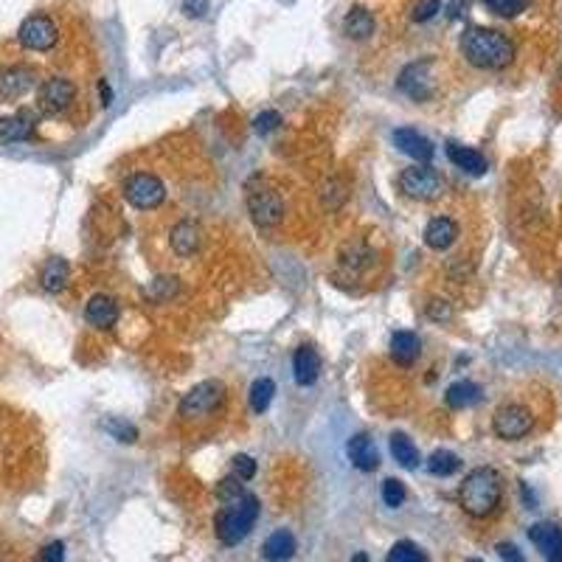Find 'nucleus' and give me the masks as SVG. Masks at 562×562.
Instances as JSON below:
<instances>
[{"label":"nucleus","instance_id":"1","mask_svg":"<svg viewBox=\"0 0 562 562\" xmlns=\"http://www.w3.org/2000/svg\"><path fill=\"white\" fill-rule=\"evenodd\" d=\"M461 54L478 71H503L515 60V43L507 34L487 26H470L461 34Z\"/></svg>","mask_w":562,"mask_h":562},{"label":"nucleus","instance_id":"2","mask_svg":"<svg viewBox=\"0 0 562 562\" xmlns=\"http://www.w3.org/2000/svg\"><path fill=\"white\" fill-rule=\"evenodd\" d=\"M503 498V478L492 467H475L464 475L458 487V503L470 517H490L498 512Z\"/></svg>","mask_w":562,"mask_h":562},{"label":"nucleus","instance_id":"3","mask_svg":"<svg viewBox=\"0 0 562 562\" xmlns=\"http://www.w3.org/2000/svg\"><path fill=\"white\" fill-rule=\"evenodd\" d=\"M259 517V498L256 495H245L237 503H225L214 520V532L220 542L225 546H237L250 532H254V523Z\"/></svg>","mask_w":562,"mask_h":562},{"label":"nucleus","instance_id":"4","mask_svg":"<svg viewBox=\"0 0 562 562\" xmlns=\"http://www.w3.org/2000/svg\"><path fill=\"white\" fill-rule=\"evenodd\" d=\"M228 402V389L220 380H203L195 389H189L178 405V416L183 422H203L217 416Z\"/></svg>","mask_w":562,"mask_h":562},{"label":"nucleus","instance_id":"5","mask_svg":"<svg viewBox=\"0 0 562 562\" xmlns=\"http://www.w3.org/2000/svg\"><path fill=\"white\" fill-rule=\"evenodd\" d=\"M247 211L259 228H276L284 220V197L279 195L276 186L256 178L247 183Z\"/></svg>","mask_w":562,"mask_h":562},{"label":"nucleus","instance_id":"6","mask_svg":"<svg viewBox=\"0 0 562 562\" xmlns=\"http://www.w3.org/2000/svg\"><path fill=\"white\" fill-rule=\"evenodd\" d=\"M397 186L405 197L416 203H433L444 195V178L431 164H416V166L402 169Z\"/></svg>","mask_w":562,"mask_h":562},{"label":"nucleus","instance_id":"7","mask_svg":"<svg viewBox=\"0 0 562 562\" xmlns=\"http://www.w3.org/2000/svg\"><path fill=\"white\" fill-rule=\"evenodd\" d=\"M122 195H124V200L132 208L155 211V208H161L164 200H166V186H164V180L158 178V174H152V172H135V174H130V178L122 183Z\"/></svg>","mask_w":562,"mask_h":562},{"label":"nucleus","instance_id":"8","mask_svg":"<svg viewBox=\"0 0 562 562\" xmlns=\"http://www.w3.org/2000/svg\"><path fill=\"white\" fill-rule=\"evenodd\" d=\"M492 431L503 441H520L534 431V414L532 408H526V405L520 402H507L495 411Z\"/></svg>","mask_w":562,"mask_h":562},{"label":"nucleus","instance_id":"9","mask_svg":"<svg viewBox=\"0 0 562 562\" xmlns=\"http://www.w3.org/2000/svg\"><path fill=\"white\" fill-rule=\"evenodd\" d=\"M433 60H416L411 65H405L397 76V88L399 93L408 96L411 102H431L436 96V82H433Z\"/></svg>","mask_w":562,"mask_h":562},{"label":"nucleus","instance_id":"10","mask_svg":"<svg viewBox=\"0 0 562 562\" xmlns=\"http://www.w3.org/2000/svg\"><path fill=\"white\" fill-rule=\"evenodd\" d=\"M76 102V85L65 76H51L40 85V93H37V110L43 115H63L73 107Z\"/></svg>","mask_w":562,"mask_h":562},{"label":"nucleus","instance_id":"11","mask_svg":"<svg viewBox=\"0 0 562 562\" xmlns=\"http://www.w3.org/2000/svg\"><path fill=\"white\" fill-rule=\"evenodd\" d=\"M17 40L29 51H51L60 40V29L48 14H31L17 29Z\"/></svg>","mask_w":562,"mask_h":562},{"label":"nucleus","instance_id":"12","mask_svg":"<svg viewBox=\"0 0 562 562\" xmlns=\"http://www.w3.org/2000/svg\"><path fill=\"white\" fill-rule=\"evenodd\" d=\"M338 267L346 276H363L365 270L374 267V250L363 239H348L343 242L340 254H338Z\"/></svg>","mask_w":562,"mask_h":562},{"label":"nucleus","instance_id":"13","mask_svg":"<svg viewBox=\"0 0 562 562\" xmlns=\"http://www.w3.org/2000/svg\"><path fill=\"white\" fill-rule=\"evenodd\" d=\"M37 85V71L29 65H9L0 71V99L14 102Z\"/></svg>","mask_w":562,"mask_h":562},{"label":"nucleus","instance_id":"14","mask_svg":"<svg viewBox=\"0 0 562 562\" xmlns=\"http://www.w3.org/2000/svg\"><path fill=\"white\" fill-rule=\"evenodd\" d=\"M37 132V113L31 110H17L12 115L0 119V144H21L34 138Z\"/></svg>","mask_w":562,"mask_h":562},{"label":"nucleus","instance_id":"15","mask_svg":"<svg viewBox=\"0 0 562 562\" xmlns=\"http://www.w3.org/2000/svg\"><path fill=\"white\" fill-rule=\"evenodd\" d=\"M394 144L399 147V152H405L416 164H431L436 155V147L431 144V138H424V135L414 127L394 130Z\"/></svg>","mask_w":562,"mask_h":562},{"label":"nucleus","instance_id":"16","mask_svg":"<svg viewBox=\"0 0 562 562\" xmlns=\"http://www.w3.org/2000/svg\"><path fill=\"white\" fill-rule=\"evenodd\" d=\"M169 245H172V250H174V254H178L180 259L195 256L197 250H200V245H203V228H200L195 220H180L178 225L172 228Z\"/></svg>","mask_w":562,"mask_h":562},{"label":"nucleus","instance_id":"17","mask_svg":"<svg viewBox=\"0 0 562 562\" xmlns=\"http://www.w3.org/2000/svg\"><path fill=\"white\" fill-rule=\"evenodd\" d=\"M529 540L542 551V557L549 562H562V529L557 523H549V520L534 523L529 529Z\"/></svg>","mask_w":562,"mask_h":562},{"label":"nucleus","instance_id":"18","mask_svg":"<svg viewBox=\"0 0 562 562\" xmlns=\"http://www.w3.org/2000/svg\"><path fill=\"white\" fill-rule=\"evenodd\" d=\"M85 318L96 329H113L115 323H119V318H122L119 301H115L113 296H105V293L93 296L88 301V306H85Z\"/></svg>","mask_w":562,"mask_h":562},{"label":"nucleus","instance_id":"19","mask_svg":"<svg viewBox=\"0 0 562 562\" xmlns=\"http://www.w3.org/2000/svg\"><path fill=\"white\" fill-rule=\"evenodd\" d=\"M346 453H348V461H352L360 473H374L380 467V453L368 433H357L348 439Z\"/></svg>","mask_w":562,"mask_h":562},{"label":"nucleus","instance_id":"20","mask_svg":"<svg viewBox=\"0 0 562 562\" xmlns=\"http://www.w3.org/2000/svg\"><path fill=\"white\" fill-rule=\"evenodd\" d=\"M424 245H428L431 250H448L456 245L458 239V222L453 217H433L428 225H424Z\"/></svg>","mask_w":562,"mask_h":562},{"label":"nucleus","instance_id":"21","mask_svg":"<svg viewBox=\"0 0 562 562\" xmlns=\"http://www.w3.org/2000/svg\"><path fill=\"white\" fill-rule=\"evenodd\" d=\"M293 377L301 389H309L315 385L321 377V355L315 352L313 346H298L293 355Z\"/></svg>","mask_w":562,"mask_h":562},{"label":"nucleus","instance_id":"22","mask_svg":"<svg viewBox=\"0 0 562 562\" xmlns=\"http://www.w3.org/2000/svg\"><path fill=\"white\" fill-rule=\"evenodd\" d=\"M448 158H450V164H453L456 169L467 172V174H475V178H481V174H487V169H490L487 158H483V155H481L478 149H473V147H461V144H456V141L448 144Z\"/></svg>","mask_w":562,"mask_h":562},{"label":"nucleus","instance_id":"23","mask_svg":"<svg viewBox=\"0 0 562 562\" xmlns=\"http://www.w3.org/2000/svg\"><path fill=\"white\" fill-rule=\"evenodd\" d=\"M374 29H377V21L365 6H352L343 17V34L348 37V40L363 43L374 34Z\"/></svg>","mask_w":562,"mask_h":562},{"label":"nucleus","instance_id":"24","mask_svg":"<svg viewBox=\"0 0 562 562\" xmlns=\"http://www.w3.org/2000/svg\"><path fill=\"white\" fill-rule=\"evenodd\" d=\"M422 355V340L419 335L408 332V329H399V332L391 335V360L397 365H414Z\"/></svg>","mask_w":562,"mask_h":562},{"label":"nucleus","instance_id":"25","mask_svg":"<svg viewBox=\"0 0 562 562\" xmlns=\"http://www.w3.org/2000/svg\"><path fill=\"white\" fill-rule=\"evenodd\" d=\"M68 281H71V264L63 256H51L40 270V287L46 289V293L56 296L68 287Z\"/></svg>","mask_w":562,"mask_h":562},{"label":"nucleus","instance_id":"26","mask_svg":"<svg viewBox=\"0 0 562 562\" xmlns=\"http://www.w3.org/2000/svg\"><path fill=\"white\" fill-rule=\"evenodd\" d=\"M444 402H448V408H453V411L473 408V405L481 402V385L473 380H458L444 391Z\"/></svg>","mask_w":562,"mask_h":562},{"label":"nucleus","instance_id":"27","mask_svg":"<svg viewBox=\"0 0 562 562\" xmlns=\"http://www.w3.org/2000/svg\"><path fill=\"white\" fill-rule=\"evenodd\" d=\"M296 549H298L296 537L289 534L287 529H276L273 534H270V537L264 540V549H262V554H264V559H267V562H287L289 557L296 554Z\"/></svg>","mask_w":562,"mask_h":562},{"label":"nucleus","instance_id":"28","mask_svg":"<svg viewBox=\"0 0 562 562\" xmlns=\"http://www.w3.org/2000/svg\"><path fill=\"white\" fill-rule=\"evenodd\" d=\"M391 456L397 458V464H399V467H405V470H416L419 461H422L414 439H408L405 433H391Z\"/></svg>","mask_w":562,"mask_h":562},{"label":"nucleus","instance_id":"29","mask_svg":"<svg viewBox=\"0 0 562 562\" xmlns=\"http://www.w3.org/2000/svg\"><path fill=\"white\" fill-rule=\"evenodd\" d=\"M273 394H276V382L270 377H259L250 385V411L264 414L270 408V402H273Z\"/></svg>","mask_w":562,"mask_h":562},{"label":"nucleus","instance_id":"30","mask_svg":"<svg viewBox=\"0 0 562 562\" xmlns=\"http://www.w3.org/2000/svg\"><path fill=\"white\" fill-rule=\"evenodd\" d=\"M458 470H461V458L450 450H436L428 458V473L436 475V478H448Z\"/></svg>","mask_w":562,"mask_h":562},{"label":"nucleus","instance_id":"31","mask_svg":"<svg viewBox=\"0 0 562 562\" xmlns=\"http://www.w3.org/2000/svg\"><path fill=\"white\" fill-rule=\"evenodd\" d=\"M483 6H487L495 17H503V21H512V17L523 14L529 9L532 0H481Z\"/></svg>","mask_w":562,"mask_h":562},{"label":"nucleus","instance_id":"32","mask_svg":"<svg viewBox=\"0 0 562 562\" xmlns=\"http://www.w3.org/2000/svg\"><path fill=\"white\" fill-rule=\"evenodd\" d=\"M105 431H107L115 441H122V444H132L135 439H138V428H135V424L127 422V419H119V416L105 419Z\"/></svg>","mask_w":562,"mask_h":562},{"label":"nucleus","instance_id":"33","mask_svg":"<svg viewBox=\"0 0 562 562\" xmlns=\"http://www.w3.org/2000/svg\"><path fill=\"white\" fill-rule=\"evenodd\" d=\"M385 562H428V557H424V551L416 546V542L399 540L397 546L389 551V559H385Z\"/></svg>","mask_w":562,"mask_h":562},{"label":"nucleus","instance_id":"34","mask_svg":"<svg viewBox=\"0 0 562 562\" xmlns=\"http://www.w3.org/2000/svg\"><path fill=\"white\" fill-rule=\"evenodd\" d=\"M247 495V490H245V483L234 475V478H222L220 483H217V500L222 503H237V500H242Z\"/></svg>","mask_w":562,"mask_h":562},{"label":"nucleus","instance_id":"35","mask_svg":"<svg viewBox=\"0 0 562 562\" xmlns=\"http://www.w3.org/2000/svg\"><path fill=\"white\" fill-rule=\"evenodd\" d=\"M174 293H178V279H169V276H164V279H155V281L147 287V298H149V301H155V304H164V301H169Z\"/></svg>","mask_w":562,"mask_h":562},{"label":"nucleus","instance_id":"36","mask_svg":"<svg viewBox=\"0 0 562 562\" xmlns=\"http://www.w3.org/2000/svg\"><path fill=\"white\" fill-rule=\"evenodd\" d=\"M405 498H408V490H405V483L399 478H385L382 481V500H385V507H391V509H399Z\"/></svg>","mask_w":562,"mask_h":562},{"label":"nucleus","instance_id":"37","mask_svg":"<svg viewBox=\"0 0 562 562\" xmlns=\"http://www.w3.org/2000/svg\"><path fill=\"white\" fill-rule=\"evenodd\" d=\"M281 124H284V119H281V113H279V110H262V113L256 115V119H254V130H256L259 135L276 132Z\"/></svg>","mask_w":562,"mask_h":562},{"label":"nucleus","instance_id":"38","mask_svg":"<svg viewBox=\"0 0 562 562\" xmlns=\"http://www.w3.org/2000/svg\"><path fill=\"white\" fill-rule=\"evenodd\" d=\"M441 12V0H416L411 9V21L414 23H428Z\"/></svg>","mask_w":562,"mask_h":562},{"label":"nucleus","instance_id":"39","mask_svg":"<svg viewBox=\"0 0 562 562\" xmlns=\"http://www.w3.org/2000/svg\"><path fill=\"white\" fill-rule=\"evenodd\" d=\"M424 313H428V318L436 321V323H448V321L453 318V306H450L448 301H441V298H433V301L428 304V309H424Z\"/></svg>","mask_w":562,"mask_h":562},{"label":"nucleus","instance_id":"40","mask_svg":"<svg viewBox=\"0 0 562 562\" xmlns=\"http://www.w3.org/2000/svg\"><path fill=\"white\" fill-rule=\"evenodd\" d=\"M256 461L250 458V456H245V453H239V456H234V475L239 478V481H250L256 475Z\"/></svg>","mask_w":562,"mask_h":562},{"label":"nucleus","instance_id":"41","mask_svg":"<svg viewBox=\"0 0 562 562\" xmlns=\"http://www.w3.org/2000/svg\"><path fill=\"white\" fill-rule=\"evenodd\" d=\"M208 12H211V0H183V14L186 17L200 21V17H206Z\"/></svg>","mask_w":562,"mask_h":562},{"label":"nucleus","instance_id":"42","mask_svg":"<svg viewBox=\"0 0 562 562\" xmlns=\"http://www.w3.org/2000/svg\"><path fill=\"white\" fill-rule=\"evenodd\" d=\"M40 562H65V546H63V542L60 540L48 542V546L43 549Z\"/></svg>","mask_w":562,"mask_h":562},{"label":"nucleus","instance_id":"43","mask_svg":"<svg viewBox=\"0 0 562 562\" xmlns=\"http://www.w3.org/2000/svg\"><path fill=\"white\" fill-rule=\"evenodd\" d=\"M498 554H500L503 562H526V559H523V554H520V549L512 546V542H500V546H498Z\"/></svg>","mask_w":562,"mask_h":562},{"label":"nucleus","instance_id":"44","mask_svg":"<svg viewBox=\"0 0 562 562\" xmlns=\"http://www.w3.org/2000/svg\"><path fill=\"white\" fill-rule=\"evenodd\" d=\"M99 93H102V105H110V99H113V93H110V85L102 80L99 82Z\"/></svg>","mask_w":562,"mask_h":562},{"label":"nucleus","instance_id":"45","mask_svg":"<svg viewBox=\"0 0 562 562\" xmlns=\"http://www.w3.org/2000/svg\"><path fill=\"white\" fill-rule=\"evenodd\" d=\"M352 562H368V557H365V554L360 551V554H355V557H352Z\"/></svg>","mask_w":562,"mask_h":562},{"label":"nucleus","instance_id":"46","mask_svg":"<svg viewBox=\"0 0 562 562\" xmlns=\"http://www.w3.org/2000/svg\"><path fill=\"white\" fill-rule=\"evenodd\" d=\"M467 562H483V559H475V557H473V559H467Z\"/></svg>","mask_w":562,"mask_h":562}]
</instances>
